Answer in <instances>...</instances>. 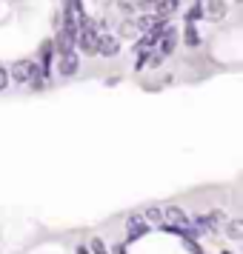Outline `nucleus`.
I'll use <instances>...</instances> for the list:
<instances>
[{
  "mask_svg": "<svg viewBox=\"0 0 243 254\" xmlns=\"http://www.w3.org/2000/svg\"><path fill=\"white\" fill-rule=\"evenodd\" d=\"M37 71V63L35 60H17L12 69H9V80H14L17 86H26V80Z\"/></svg>",
  "mask_w": 243,
  "mask_h": 254,
  "instance_id": "nucleus-3",
  "label": "nucleus"
},
{
  "mask_svg": "<svg viewBox=\"0 0 243 254\" xmlns=\"http://www.w3.org/2000/svg\"><path fill=\"white\" fill-rule=\"evenodd\" d=\"M223 254H232V252H223Z\"/></svg>",
  "mask_w": 243,
  "mask_h": 254,
  "instance_id": "nucleus-20",
  "label": "nucleus"
},
{
  "mask_svg": "<svg viewBox=\"0 0 243 254\" xmlns=\"http://www.w3.org/2000/svg\"><path fill=\"white\" fill-rule=\"evenodd\" d=\"M223 226H226V234H229L232 240H241V237H243V226H241V220H226Z\"/></svg>",
  "mask_w": 243,
  "mask_h": 254,
  "instance_id": "nucleus-14",
  "label": "nucleus"
},
{
  "mask_svg": "<svg viewBox=\"0 0 243 254\" xmlns=\"http://www.w3.org/2000/svg\"><path fill=\"white\" fill-rule=\"evenodd\" d=\"M149 231V223L143 220V214H129L126 217V237L129 240H138Z\"/></svg>",
  "mask_w": 243,
  "mask_h": 254,
  "instance_id": "nucleus-6",
  "label": "nucleus"
},
{
  "mask_svg": "<svg viewBox=\"0 0 243 254\" xmlns=\"http://www.w3.org/2000/svg\"><path fill=\"white\" fill-rule=\"evenodd\" d=\"M52 63H55V46H52V40H46L43 46H40V63H37V69L49 74L52 71Z\"/></svg>",
  "mask_w": 243,
  "mask_h": 254,
  "instance_id": "nucleus-8",
  "label": "nucleus"
},
{
  "mask_svg": "<svg viewBox=\"0 0 243 254\" xmlns=\"http://www.w3.org/2000/svg\"><path fill=\"white\" fill-rule=\"evenodd\" d=\"M97 35H100V29L92 23V20H83L78 26V40H75V46L83 49V55H94V46H97Z\"/></svg>",
  "mask_w": 243,
  "mask_h": 254,
  "instance_id": "nucleus-1",
  "label": "nucleus"
},
{
  "mask_svg": "<svg viewBox=\"0 0 243 254\" xmlns=\"http://www.w3.org/2000/svg\"><path fill=\"white\" fill-rule=\"evenodd\" d=\"M143 220H146L149 226H152V223H155V226H161V223H163V208L161 206H149L146 211H143Z\"/></svg>",
  "mask_w": 243,
  "mask_h": 254,
  "instance_id": "nucleus-12",
  "label": "nucleus"
},
{
  "mask_svg": "<svg viewBox=\"0 0 243 254\" xmlns=\"http://www.w3.org/2000/svg\"><path fill=\"white\" fill-rule=\"evenodd\" d=\"M158 37H161V32H143V37L135 43V52H155L158 49Z\"/></svg>",
  "mask_w": 243,
  "mask_h": 254,
  "instance_id": "nucleus-9",
  "label": "nucleus"
},
{
  "mask_svg": "<svg viewBox=\"0 0 243 254\" xmlns=\"http://www.w3.org/2000/svg\"><path fill=\"white\" fill-rule=\"evenodd\" d=\"M115 254H126V243H117V246H115Z\"/></svg>",
  "mask_w": 243,
  "mask_h": 254,
  "instance_id": "nucleus-18",
  "label": "nucleus"
},
{
  "mask_svg": "<svg viewBox=\"0 0 243 254\" xmlns=\"http://www.w3.org/2000/svg\"><path fill=\"white\" fill-rule=\"evenodd\" d=\"M163 223H169V226H177V229H186V223H189V214H186L180 206H163Z\"/></svg>",
  "mask_w": 243,
  "mask_h": 254,
  "instance_id": "nucleus-7",
  "label": "nucleus"
},
{
  "mask_svg": "<svg viewBox=\"0 0 243 254\" xmlns=\"http://www.w3.org/2000/svg\"><path fill=\"white\" fill-rule=\"evenodd\" d=\"M183 43H186L189 49H197V46H200V32H197L195 23H186V29H183Z\"/></svg>",
  "mask_w": 243,
  "mask_h": 254,
  "instance_id": "nucleus-10",
  "label": "nucleus"
},
{
  "mask_svg": "<svg viewBox=\"0 0 243 254\" xmlns=\"http://www.w3.org/2000/svg\"><path fill=\"white\" fill-rule=\"evenodd\" d=\"M89 252H92V254H112L109 249H106V243L100 240V237H94V240L89 243Z\"/></svg>",
  "mask_w": 243,
  "mask_h": 254,
  "instance_id": "nucleus-15",
  "label": "nucleus"
},
{
  "mask_svg": "<svg viewBox=\"0 0 243 254\" xmlns=\"http://www.w3.org/2000/svg\"><path fill=\"white\" fill-rule=\"evenodd\" d=\"M206 17V6L197 0V3H192L189 6V12H186V23H197V20H203Z\"/></svg>",
  "mask_w": 243,
  "mask_h": 254,
  "instance_id": "nucleus-11",
  "label": "nucleus"
},
{
  "mask_svg": "<svg viewBox=\"0 0 243 254\" xmlns=\"http://www.w3.org/2000/svg\"><path fill=\"white\" fill-rule=\"evenodd\" d=\"M183 237H186V240H183L186 252H189V254H203V249L197 246V240H195V237H189V234H183Z\"/></svg>",
  "mask_w": 243,
  "mask_h": 254,
  "instance_id": "nucleus-16",
  "label": "nucleus"
},
{
  "mask_svg": "<svg viewBox=\"0 0 243 254\" xmlns=\"http://www.w3.org/2000/svg\"><path fill=\"white\" fill-rule=\"evenodd\" d=\"M75 254H92V252H89V246H78V252Z\"/></svg>",
  "mask_w": 243,
  "mask_h": 254,
  "instance_id": "nucleus-19",
  "label": "nucleus"
},
{
  "mask_svg": "<svg viewBox=\"0 0 243 254\" xmlns=\"http://www.w3.org/2000/svg\"><path fill=\"white\" fill-rule=\"evenodd\" d=\"M226 14V3L223 0H209V17L212 20H220Z\"/></svg>",
  "mask_w": 243,
  "mask_h": 254,
  "instance_id": "nucleus-13",
  "label": "nucleus"
},
{
  "mask_svg": "<svg viewBox=\"0 0 243 254\" xmlns=\"http://www.w3.org/2000/svg\"><path fill=\"white\" fill-rule=\"evenodd\" d=\"M9 69H6V66H0V92H6V89H9Z\"/></svg>",
  "mask_w": 243,
  "mask_h": 254,
  "instance_id": "nucleus-17",
  "label": "nucleus"
},
{
  "mask_svg": "<svg viewBox=\"0 0 243 254\" xmlns=\"http://www.w3.org/2000/svg\"><path fill=\"white\" fill-rule=\"evenodd\" d=\"M174 46H177V29L166 26L161 32V37H158V52L166 58V55H174Z\"/></svg>",
  "mask_w": 243,
  "mask_h": 254,
  "instance_id": "nucleus-5",
  "label": "nucleus"
},
{
  "mask_svg": "<svg viewBox=\"0 0 243 254\" xmlns=\"http://www.w3.org/2000/svg\"><path fill=\"white\" fill-rule=\"evenodd\" d=\"M78 69H81V55L75 49L58 55V74L60 77H72V74H78Z\"/></svg>",
  "mask_w": 243,
  "mask_h": 254,
  "instance_id": "nucleus-2",
  "label": "nucleus"
},
{
  "mask_svg": "<svg viewBox=\"0 0 243 254\" xmlns=\"http://www.w3.org/2000/svg\"><path fill=\"white\" fill-rule=\"evenodd\" d=\"M117 52H120V37H115V35H97V46H94V55L115 58Z\"/></svg>",
  "mask_w": 243,
  "mask_h": 254,
  "instance_id": "nucleus-4",
  "label": "nucleus"
}]
</instances>
